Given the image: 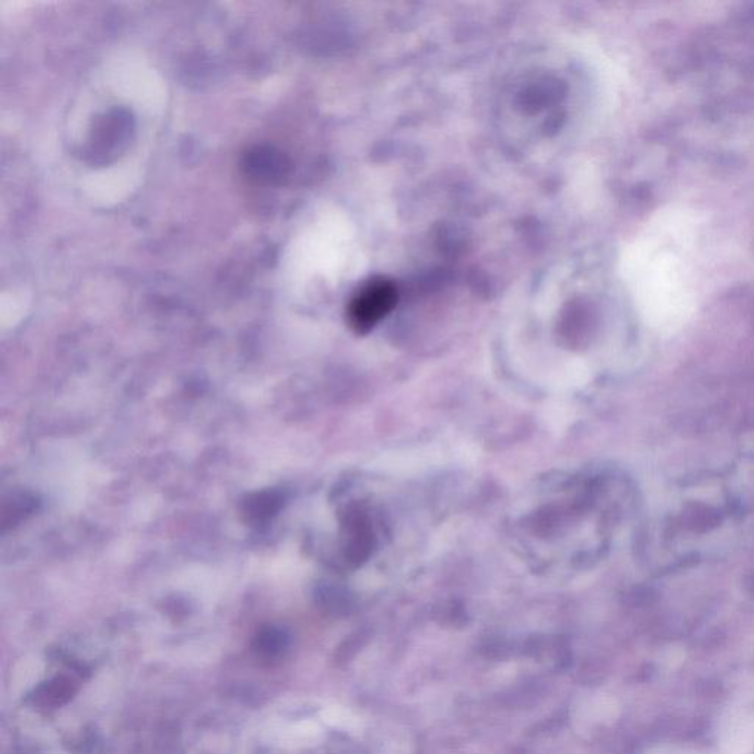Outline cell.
<instances>
[{
	"mask_svg": "<svg viewBox=\"0 0 754 754\" xmlns=\"http://www.w3.org/2000/svg\"><path fill=\"white\" fill-rule=\"evenodd\" d=\"M395 302L397 289L392 283L376 280L364 286L352 299L348 310L352 329L358 333L369 332L395 307Z\"/></svg>",
	"mask_w": 754,
	"mask_h": 754,
	"instance_id": "1",
	"label": "cell"
},
{
	"mask_svg": "<svg viewBox=\"0 0 754 754\" xmlns=\"http://www.w3.org/2000/svg\"><path fill=\"white\" fill-rule=\"evenodd\" d=\"M74 693H76V685L73 681L68 678H55L36 691L34 703L39 704L40 707L55 709L73 699Z\"/></svg>",
	"mask_w": 754,
	"mask_h": 754,
	"instance_id": "2",
	"label": "cell"
},
{
	"mask_svg": "<svg viewBox=\"0 0 754 754\" xmlns=\"http://www.w3.org/2000/svg\"><path fill=\"white\" fill-rule=\"evenodd\" d=\"M283 647H285V644H283L282 638H280V635L273 634V632L261 635L255 643L257 656L264 660L277 659L282 653Z\"/></svg>",
	"mask_w": 754,
	"mask_h": 754,
	"instance_id": "3",
	"label": "cell"
}]
</instances>
